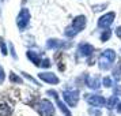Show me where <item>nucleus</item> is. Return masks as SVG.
<instances>
[{
    "label": "nucleus",
    "instance_id": "obj_8",
    "mask_svg": "<svg viewBox=\"0 0 121 116\" xmlns=\"http://www.w3.org/2000/svg\"><path fill=\"white\" fill-rule=\"evenodd\" d=\"M27 57H29L31 61H33L35 66H41V64H42V63H41V60H39V57L37 56V53H35V52L29 51V52H27Z\"/></svg>",
    "mask_w": 121,
    "mask_h": 116
},
{
    "label": "nucleus",
    "instance_id": "obj_11",
    "mask_svg": "<svg viewBox=\"0 0 121 116\" xmlns=\"http://www.w3.org/2000/svg\"><path fill=\"white\" fill-rule=\"evenodd\" d=\"M0 48H1V53L3 55H7V48H6V42H4V40L0 37Z\"/></svg>",
    "mask_w": 121,
    "mask_h": 116
},
{
    "label": "nucleus",
    "instance_id": "obj_3",
    "mask_svg": "<svg viewBox=\"0 0 121 116\" xmlns=\"http://www.w3.org/2000/svg\"><path fill=\"white\" fill-rule=\"evenodd\" d=\"M64 100L68 102V105L73 107L78 102V93L73 90H67V92H64Z\"/></svg>",
    "mask_w": 121,
    "mask_h": 116
},
{
    "label": "nucleus",
    "instance_id": "obj_9",
    "mask_svg": "<svg viewBox=\"0 0 121 116\" xmlns=\"http://www.w3.org/2000/svg\"><path fill=\"white\" fill-rule=\"evenodd\" d=\"M10 81L11 82H15V83H22V79L19 77H17L14 72H10Z\"/></svg>",
    "mask_w": 121,
    "mask_h": 116
},
{
    "label": "nucleus",
    "instance_id": "obj_7",
    "mask_svg": "<svg viewBox=\"0 0 121 116\" xmlns=\"http://www.w3.org/2000/svg\"><path fill=\"white\" fill-rule=\"evenodd\" d=\"M12 108L8 104H0V116H11Z\"/></svg>",
    "mask_w": 121,
    "mask_h": 116
},
{
    "label": "nucleus",
    "instance_id": "obj_12",
    "mask_svg": "<svg viewBox=\"0 0 121 116\" xmlns=\"http://www.w3.org/2000/svg\"><path fill=\"white\" fill-rule=\"evenodd\" d=\"M4 78H6V75H4V70H3V67L0 66V85L3 83V81H4Z\"/></svg>",
    "mask_w": 121,
    "mask_h": 116
},
{
    "label": "nucleus",
    "instance_id": "obj_1",
    "mask_svg": "<svg viewBox=\"0 0 121 116\" xmlns=\"http://www.w3.org/2000/svg\"><path fill=\"white\" fill-rule=\"evenodd\" d=\"M37 109L41 116H53L55 113V107L49 100H41L37 105Z\"/></svg>",
    "mask_w": 121,
    "mask_h": 116
},
{
    "label": "nucleus",
    "instance_id": "obj_4",
    "mask_svg": "<svg viewBox=\"0 0 121 116\" xmlns=\"http://www.w3.org/2000/svg\"><path fill=\"white\" fill-rule=\"evenodd\" d=\"M39 79H42L44 82H48V83H59V78L56 77L55 74L52 72H41L38 74Z\"/></svg>",
    "mask_w": 121,
    "mask_h": 116
},
{
    "label": "nucleus",
    "instance_id": "obj_10",
    "mask_svg": "<svg viewBox=\"0 0 121 116\" xmlns=\"http://www.w3.org/2000/svg\"><path fill=\"white\" fill-rule=\"evenodd\" d=\"M88 102L90 104H104L105 100L104 98H95L94 97V98H88Z\"/></svg>",
    "mask_w": 121,
    "mask_h": 116
},
{
    "label": "nucleus",
    "instance_id": "obj_6",
    "mask_svg": "<svg viewBox=\"0 0 121 116\" xmlns=\"http://www.w3.org/2000/svg\"><path fill=\"white\" fill-rule=\"evenodd\" d=\"M84 25H86V18L84 17H78V18H75V21H73V23H72V28L75 29L76 32H79V30H82V29L84 28Z\"/></svg>",
    "mask_w": 121,
    "mask_h": 116
},
{
    "label": "nucleus",
    "instance_id": "obj_2",
    "mask_svg": "<svg viewBox=\"0 0 121 116\" xmlns=\"http://www.w3.org/2000/svg\"><path fill=\"white\" fill-rule=\"evenodd\" d=\"M29 22H30V12H29L27 8H22L21 12L18 14V18H17L18 28L21 29V30H23V29H26Z\"/></svg>",
    "mask_w": 121,
    "mask_h": 116
},
{
    "label": "nucleus",
    "instance_id": "obj_5",
    "mask_svg": "<svg viewBox=\"0 0 121 116\" xmlns=\"http://www.w3.org/2000/svg\"><path fill=\"white\" fill-rule=\"evenodd\" d=\"M113 18H114V14H113V12L106 14V15H104V17L101 18V21L98 22V25L101 26V28H108L110 23L113 22Z\"/></svg>",
    "mask_w": 121,
    "mask_h": 116
}]
</instances>
